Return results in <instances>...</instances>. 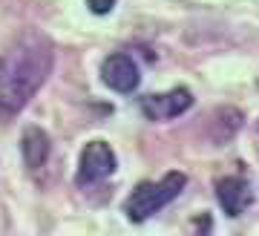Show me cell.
Wrapping results in <instances>:
<instances>
[{"mask_svg": "<svg viewBox=\"0 0 259 236\" xmlns=\"http://www.w3.org/2000/svg\"><path fill=\"white\" fill-rule=\"evenodd\" d=\"M55 66V44L40 29H26L0 58V115H18Z\"/></svg>", "mask_w": 259, "mask_h": 236, "instance_id": "1", "label": "cell"}, {"mask_svg": "<svg viewBox=\"0 0 259 236\" xmlns=\"http://www.w3.org/2000/svg\"><path fill=\"white\" fill-rule=\"evenodd\" d=\"M187 176L185 173H164L158 182H141L136 184V190L124 202V213L130 222H147L150 216H156L158 210H164L173 199H179V193L185 190Z\"/></svg>", "mask_w": 259, "mask_h": 236, "instance_id": "2", "label": "cell"}, {"mask_svg": "<svg viewBox=\"0 0 259 236\" xmlns=\"http://www.w3.org/2000/svg\"><path fill=\"white\" fill-rule=\"evenodd\" d=\"M118 167V155L107 141L95 138L81 150V159H78V173H75V182L78 187H90V184H98L104 179H110Z\"/></svg>", "mask_w": 259, "mask_h": 236, "instance_id": "3", "label": "cell"}, {"mask_svg": "<svg viewBox=\"0 0 259 236\" xmlns=\"http://www.w3.org/2000/svg\"><path fill=\"white\" fill-rule=\"evenodd\" d=\"M193 107V92L187 87H176L170 92H158V95H144L141 98V112L147 121H173V118L185 115Z\"/></svg>", "mask_w": 259, "mask_h": 236, "instance_id": "4", "label": "cell"}, {"mask_svg": "<svg viewBox=\"0 0 259 236\" xmlns=\"http://www.w3.org/2000/svg\"><path fill=\"white\" fill-rule=\"evenodd\" d=\"M101 81L110 87L112 92H121V95H130V92L139 90L141 84V69L139 64L124 52H112L101 61Z\"/></svg>", "mask_w": 259, "mask_h": 236, "instance_id": "5", "label": "cell"}, {"mask_svg": "<svg viewBox=\"0 0 259 236\" xmlns=\"http://www.w3.org/2000/svg\"><path fill=\"white\" fill-rule=\"evenodd\" d=\"M216 199H219V205L228 216L236 219L253 202V193H250V184L242 176H225V179L216 182Z\"/></svg>", "mask_w": 259, "mask_h": 236, "instance_id": "6", "label": "cell"}, {"mask_svg": "<svg viewBox=\"0 0 259 236\" xmlns=\"http://www.w3.org/2000/svg\"><path fill=\"white\" fill-rule=\"evenodd\" d=\"M49 153H52V141H49L47 130H40V127L23 130V136H20V155H23V164L29 170H40L49 162Z\"/></svg>", "mask_w": 259, "mask_h": 236, "instance_id": "7", "label": "cell"}, {"mask_svg": "<svg viewBox=\"0 0 259 236\" xmlns=\"http://www.w3.org/2000/svg\"><path fill=\"white\" fill-rule=\"evenodd\" d=\"M213 141H228V138L236 136V130L242 127V112L233 107H222L216 109V115H213Z\"/></svg>", "mask_w": 259, "mask_h": 236, "instance_id": "8", "label": "cell"}, {"mask_svg": "<svg viewBox=\"0 0 259 236\" xmlns=\"http://www.w3.org/2000/svg\"><path fill=\"white\" fill-rule=\"evenodd\" d=\"M87 6L93 15H110L115 9V0H87Z\"/></svg>", "mask_w": 259, "mask_h": 236, "instance_id": "9", "label": "cell"}]
</instances>
